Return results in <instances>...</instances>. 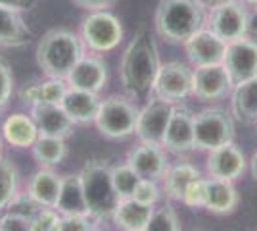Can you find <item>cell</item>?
<instances>
[{
	"instance_id": "24",
	"label": "cell",
	"mask_w": 257,
	"mask_h": 231,
	"mask_svg": "<svg viewBox=\"0 0 257 231\" xmlns=\"http://www.w3.org/2000/svg\"><path fill=\"white\" fill-rule=\"evenodd\" d=\"M31 39L33 31L20 16V12L0 6V46L16 48L27 44Z\"/></svg>"
},
{
	"instance_id": "38",
	"label": "cell",
	"mask_w": 257,
	"mask_h": 231,
	"mask_svg": "<svg viewBox=\"0 0 257 231\" xmlns=\"http://www.w3.org/2000/svg\"><path fill=\"white\" fill-rule=\"evenodd\" d=\"M56 231H92L88 216H62Z\"/></svg>"
},
{
	"instance_id": "43",
	"label": "cell",
	"mask_w": 257,
	"mask_h": 231,
	"mask_svg": "<svg viewBox=\"0 0 257 231\" xmlns=\"http://www.w3.org/2000/svg\"><path fill=\"white\" fill-rule=\"evenodd\" d=\"M2 143H4V139H2V133H0V160H2V148H4Z\"/></svg>"
},
{
	"instance_id": "30",
	"label": "cell",
	"mask_w": 257,
	"mask_h": 231,
	"mask_svg": "<svg viewBox=\"0 0 257 231\" xmlns=\"http://www.w3.org/2000/svg\"><path fill=\"white\" fill-rule=\"evenodd\" d=\"M18 168L10 160H0V212L8 208L18 195Z\"/></svg>"
},
{
	"instance_id": "1",
	"label": "cell",
	"mask_w": 257,
	"mask_h": 231,
	"mask_svg": "<svg viewBox=\"0 0 257 231\" xmlns=\"http://www.w3.org/2000/svg\"><path fill=\"white\" fill-rule=\"evenodd\" d=\"M160 50L146 29H140L128 43L119 64V77L123 91L131 99L146 97L154 91L156 77L160 73Z\"/></svg>"
},
{
	"instance_id": "23",
	"label": "cell",
	"mask_w": 257,
	"mask_h": 231,
	"mask_svg": "<svg viewBox=\"0 0 257 231\" xmlns=\"http://www.w3.org/2000/svg\"><path fill=\"white\" fill-rule=\"evenodd\" d=\"M2 139L16 148H31L35 141L39 139L37 123L31 114H12L2 123Z\"/></svg>"
},
{
	"instance_id": "15",
	"label": "cell",
	"mask_w": 257,
	"mask_h": 231,
	"mask_svg": "<svg viewBox=\"0 0 257 231\" xmlns=\"http://www.w3.org/2000/svg\"><path fill=\"white\" fill-rule=\"evenodd\" d=\"M188 60L196 67L202 66H215L223 64V58L226 52V43L219 39L211 29H200L192 39L184 43Z\"/></svg>"
},
{
	"instance_id": "20",
	"label": "cell",
	"mask_w": 257,
	"mask_h": 231,
	"mask_svg": "<svg viewBox=\"0 0 257 231\" xmlns=\"http://www.w3.org/2000/svg\"><path fill=\"white\" fill-rule=\"evenodd\" d=\"M62 179L64 176H58L50 168H41L27 185V197L41 208H54L62 191Z\"/></svg>"
},
{
	"instance_id": "5",
	"label": "cell",
	"mask_w": 257,
	"mask_h": 231,
	"mask_svg": "<svg viewBox=\"0 0 257 231\" xmlns=\"http://www.w3.org/2000/svg\"><path fill=\"white\" fill-rule=\"evenodd\" d=\"M234 141V121L223 108H207L194 116V148L215 150Z\"/></svg>"
},
{
	"instance_id": "31",
	"label": "cell",
	"mask_w": 257,
	"mask_h": 231,
	"mask_svg": "<svg viewBox=\"0 0 257 231\" xmlns=\"http://www.w3.org/2000/svg\"><path fill=\"white\" fill-rule=\"evenodd\" d=\"M139 181H140L139 174L128 164L111 166V183H113V189L117 193L119 200L133 197V193H135V189L139 185Z\"/></svg>"
},
{
	"instance_id": "12",
	"label": "cell",
	"mask_w": 257,
	"mask_h": 231,
	"mask_svg": "<svg viewBox=\"0 0 257 231\" xmlns=\"http://www.w3.org/2000/svg\"><path fill=\"white\" fill-rule=\"evenodd\" d=\"M234 89V83L223 64L202 66L194 69L192 97L200 100H219Z\"/></svg>"
},
{
	"instance_id": "32",
	"label": "cell",
	"mask_w": 257,
	"mask_h": 231,
	"mask_svg": "<svg viewBox=\"0 0 257 231\" xmlns=\"http://www.w3.org/2000/svg\"><path fill=\"white\" fill-rule=\"evenodd\" d=\"M144 231H181V223L175 210L169 206H161V208H154Z\"/></svg>"
},
{
	"instance_id": "29",
	"label": "cell",
	"mask_w": 257,
	"mask_h": 231,
	"mask_svg": "<svg viewBox=\"0 0 257 231\" xmlns=\"http://www.w3.org/2000/svg\"><path fill=\"white\" fill-rule=\"evenodd\" d=\"M33 158L41 168H54L62 164L67 156V143L62 137H46L39 135V139L31 146Z\"/></svg>"
},
{
	"instance_id": "25",
	"label": "cell",
	"mask_w": 257,
	"mask_h": 231,
	"mask_svg": "<svg viewBox=\"0 0 257 231\" xmlns=\"http://www.w3.org/2000/svg\"><path fill=\"white\" fill-rule=\"evenodd\" d=\"M152 212H154L152 206H144L133 198H123L119 200L111 220L121 231H144L150 221Z\"/></svg>"
},
{
	"instance_id": "7",
	"label": "cell",
	"mask_w": 257,
	"mask_h": 231,
	"mask_svg": "<svg viewBox=\"0 0 257 231\" xmlns=\"http://www.w3.org/2000/svg\"><path fill=\"white\" fill-rule=\"evenodd\" d=\"M83 43L94 52L113 50L123 39V25L107 10L90 12L81 25Z\"/></svg>"
},
{
	"instance_id": "17",
	"label": "cell",
	"mask_w": 257,
	"mask_h": 231,
	"mask_svg": "<svg viewBox=\"0 0 257 231\" xmlns=\"http://www.w3.org/2000/svg\"><path fill=\"white\" fill-rule=\"evenodd\" d=\"M173 154H188L194 148V116L186 108H175L165 129L163 144Z\"/></svg>"
},
{
	"instance_id": "36",
	"label": "cell",
	"mask_w": 257,
	"mask_h": 231,
	"mask_svg": "<svg viewBox=\"0 0 257 231\" xmlns=\"http://www.w3.org/2000/svg\"><path fill=\"white\" fill-rule=\"evenodd\" d=\"M204 198H205V177L196 179L194 183L188 185L184 197H182V204L190 206V208H202L204 206Z\"/></svg>"
},
{
	"instance_id": "10",
	"label": "cell",
	"mask_w": 257,
	"mask_h": 231,
	"mask_svg": "<svg viewBox=\"0 0 257 231\" xmlns=\"http://www.w3.org/2000/svg\"><path fill=\"white\" fill-rule=\"evenodd\" d=\"M207 23H209V29L228 44L246 37L247 29H249V16L242 4L232 0L223 6L213 8Z\"/></svg>"
},
{
	"instance_id": "16",
	"label": "cell",
	"mask_w": 257,
	"mask_h": 231,
	"mask_svg": "<svg viewBox=\"0 0 257 231\" xmlns=\"http://www.w3.org/2000/svg\"><path fill=\"white\" fill-rule=\"evenodd\" d=\"M65 83L69 89L100 93L107 83V66L98 56H83L75 67L65 77Z\"/></svg>"
},
{
	"instance_id": "45",
	"label": "cell",
	"mask_w": 257,
	"mask_h": 231,
	"mask_svg": "<svg viewBox=\"0 0 257 231\" xmlns=\"http://www.w3.org/2000/svg\"><path fill=\"white\" fill-rule=\"evenodd\" d=\"M255 133H257V123H255Z\"/></svg>"
},
{
	"instance_id": "14",
	"label": "cell",
	"mask_w": 257,
	"mask_h": 231,
	"mask_svg": "<svg viewBox=\"0 0 257 231\" xmlns=\"http://www.w3.org/2000/svg\"><path fill=\"white\" fill-rule=\"evenodd\" d=\"M246 168V154L242 152V148L236 146L234 141L223 144L215 150H209V154H207V174H209V177L234 181L244 174Z\"/></svg>"
},
{
	"instance_id": "2",
	"label": "cell",
	"mask_w": 257,
	"mask_h": 231,
	"mask_svg": "<svg viewBox=\"0 0 257 231\" xmlns=\"http://www.w3.org/2000/svg\"><path fill=\"white\" fill-rule=\"evenodd\" d=\"M83 56L85 43L67 29H50L37 44V64L46 77L65 79Z\"/></svg>"
},
{
	"instance_id": "40",
	"label": "cell",
	"mask_w": 257,
	"mask_h": 231,
	"mask_svg": "<svg viewBox=\"0 0 257 231\" xmlns=\"http://www.w3.org/2000/svg\"><path fill=\"white\" fill-rule=\"evenodd\" d=\"M35 0H0V6L2 8H10V10L22 12V10H29Z\"/></svg>"
},
{
	"instance_id": "4",
	"label": "cell",
	"mask_w": 257,
	"mask_h": 231,
	"mask_svg": "<svg viewBox=\"0 0 257 231\" xmlns=\"http://www.w3.org/2000/svg\"><path fill=\"white\" fill-rule=\"evenodd\" d=\"M79 177L90 218H111L119 204V197L111 183V166L104 160H88L81 168Z\"/></svg>"
},
{
	"instance_id": "6",
	"label": "cell",
	"mask_w": 257,
	"mask_h": 231,
	"mask_svg": "<svg viewBox=\"0 0 257 231\" xmlns=\"http://www.w3.org/2000/svg\"><path fill=\"white\" fill-rule=\"evenodd\" d=\"M139 108L125 97H109L100 102L96 123L98 131L106 139H125L135 135Z\"/></svg>"
},
{
	"instance_id": "35",
	"label": "cell",
	"mask_w": 257,
	"mask_h": 231,
	"mask_svg": "<svg viewBox=\"0 0 257 231\" xmlns=\"http://www.w3.org/2000/svg\"><path fill=\"white\" fill-rule=\"evenodd\" d=\"M0 231H31V216L20 210H10L0 218Z\"/></svg>"
},
{
	"instance_id": "8",
	"label": "cell",
	"mask_w": 257,
	"mask_h": 231,
	"mask_svg": "<svg viewBox=\"0 0 257 231\" xmlns=\"http://www.w3.org/2000/svg\"><path fill=\"white\" fill-rule=\"evenodd\" d=\"M194 91V69L182 62H167L161 64L160 73L156 77L154 91L156 97L167 100L171 104L182 102L192 97Z\"/></svg>"
},
{
	"instance_id": "44",
	"label": "cell",
	"mask_w": 257,
	"mask_h": 231,
	"mask_svg": "<svg viewBox=\"0 0 257 231\" xmlns=\"http://www.w3.org/2000/svg\"><path fill=\"white\" fill-rule=\"evenodd\" d=\"M246 2H247V4H251V6H255V8H257V0H246Z\"/></svg>"
},
{
	"instance_id": "28",
	"label": "cell",
	"mask_w": 257,
	"mask_h": 231,
	"mask_svg": "<svg viewBox=\"0 0 257 231\" xmlns=\"http://www.w3.org/2000/svg\"><path fill=\"white\" fill-rule=\"evenodd\" d=\"M65 91H67L65 79L48 77L44 83H35L31 87L23 89L22 100L29 102L33 106H37V104H60Z\"/></svg>"
},
{
	"instance_id": "13",
	"label": "cell",
	"mask_w": 257,
	"mask_h": 231,
	"mask_svg": "<svg viewBox=\"0 0 257 231\" xmlns=\"http://www.w3.org/2000/svg\"><path fill=\"white\" fill-rule=\"evenodd\" d=\"M127 164L139 174L140 179H154L158 181L163 177L165 170L169 168L167 154L161 144L140 143L137 144L127 156Z\"/></svg>"
},
{
	"instance_id": "37",
	"label": "cell",
	"mask_w": 257,
	"mask_h": 231,
	"mask_svg": "<svg viewBox=\"0 0 257 231\" xmlns=\"http://www.w3.org/2000/svg\"><path fill=\"white\" fill-rule=\"evenodd\" d=\"M12 91H14V77L8 64H4L0 60V108H4L12 99Z\"/></svg>"
},
{
	"instance_id": "39",
	"label": "cell",
	"mask_w": 257,
	"mask_h": 231,
	"mask_svg": "<svg viewBox=\"0 0 257 231\" xmlns=\"http://www.w3.org/2000/svg\"><path fill=\"white\" fill-rule=\"evenodd\" d=\"M117 0H73L79 8L88 12H100V10H109L111 6H115Z\"/></svg>"
},
{
	"instance_id": "42",
	"label": "cell",
	"mask_w": 257,
	"mask_h": 231,
	"mask_svg": "<svg viewBox=\"0 0 257 231\" xmlns=\"http://www.w3.org/2000/svg\"><path fill=\"white\" fill-rule=\"evenodd\" d=\"M249 172H251V177L257 181V150L253 152L251 160H249Z\"/></svg>"
},
{
	"instance_id": "21",
	"label": "cell",
	"mask_w": 257,
	"mask_h": 231,
	"mask_svg": "<svg viewBox=\"0 0 257 231\" xmlns=\"http://www.w3.org/2000/svg\"><path fill=\"white\" fill-rule=\"evenodd\" d=\"M98 93H88V91H79V89H69L65 91L62 106L67 112V116L75 121V125H85L96 120L98 108H100Z\"/></svg>"
},
{
	"instance_id": "11",
	"label": "cell",
	"mask_w": 257,
	"mask_h": 231,
	"mask_svg": "<svg viewBox=\"0 0 257 231\" xmlns=\"http://www.w3.org/2000/svg\"><path fill=\"white\" fill-rule=\"evenodd\" d=\"M223 66L226 67L234 85L257 77V43L247 37L228 43Z\"/></svg>"
},
{
	"instance_id": "41",
	"label": "cell",
	"mask_w": 257,
	"mask_h": 231,
	"mask_svg": "<svg viewBox=\"0 0 257 231\" xmlns=\"http://www.w3.org/2000/svg\"><path fill=\"white\" fill-rule=\"evenodd\" d=\"M204 8H209V10H213V8H217V6H223V4H226V2H232V0H198Z\"/></svg>"
},
{
	"instance_id": "9",
	"label": "cell",
	"mask_w": 257,
	"mask_h": 231,
	"mask_svg": "<svg viewBox=\"0 0 257 231\" xmlns=\"http://www.w3.org/2000/svg\"><path fill=\"white\" fill-rule=\"evenodd\" d=\"M173 110H175V106L171 102L160 99V97L148 100L146 106L139 110L137 127H135V135L139 137L140 143L163 144L165 129L169 125Z\"/></svg>"
},
{
	"instance_id": "46",
	"label": "cell",
	"mask_w": 257,
	"mask_h": 231,
	"mask_svg": "<svg viewBox=\"0 0 257 231\" xmlns=\"http://www.w3.org/2000/svg\"><path fill=\"white\" fill-rule=\"evenodd\" d=\"M255 20H257V18H255Z\"/></svg>"
},
{
	"instance_id": "34",
	"label": "cell",
	"mask_w": 257,
	"mask_h": 231,
	"mask_svg": "<svg viewBox=\"0 0 257 231\" xmlns=\"http://www.w3.org/2000/svg\"><path fill=\"white\" fill-rule=\"evenodd\" d=\"M60 218L54 208H39L31 216V231H56Z\"/></svg>"
},
{
	"instance_id": "27",
	"label": "cell",
	"mask_w": 257,
	"mask_h": 231,
	"mask_svg": "<svg viewBox=\"0 0 257 231\" xmlns=\"http://www.w3.org/2000/svg\"><path fill=\"white\" fill-rule=\"evenodd\" d=\"M232 116L246 123H257V77L232 89Z\"/></svg>"
},
{
	"instance_id": "22",
	"label": "cell",
	"mask_w": 257,
	"mask_h": 231,
	"mask_svg": "<svg viewBox=\"0 0 257 231\" xmlns=\"http://www.w3.org/2000/svg\"><path fill=\"white\" fill-rule=\"evenodd\" d=\"M54 210L60 214V216H88L90 218V212H88V204H86L85 191L81 185V177L79 174H69L64 176L62 179V191H60V197Z\"/></svg>"
},
{
	"instance_id": "33",
	"label": "cell",
	"mask_w": 257,
	"mask_h": 231,
	"mask_svg": "<svg viewBox=\"0 0 257 231\" xmlns=\"http://www.w3.org/2000/svg\"><path fill=\"white\" fill-rule=\"evenodd\" d=\"M133 200H137L144 206H156L161 198V189L154 179H140L135 193H133Z\"/></svg>"
},
{
	"instance_id": "19",
	"label": "cell",
	"mask_w": 257,
	"mask_h": 231,
	"mask_svg": "<svg viewBox=\"0 0 257 231\" xmlns=\"http://www.w3.org/2000/svg\"><path fill=\"white\" fill-rule=\"evenodd\" d=\"M240 202L238 191H236L232 181L226 179H217V177H205V198L204 206L211 214H230L234 212Z\"/></svg>"
},
{
	"instance_id": "18",
	"label": "cell",
	"mask_w": 257,
	"mask_h": 231,
	"mask_svg": "<svg viewBox=\"0 0 257 231\" xmlns=\"http://www.w3.org/2000/svg\"><path fill=\"white\" fill-rule=\"evenodd\" d=\"M31 118L37 123L39 135L46 137L67 139L75 127V121L67 116L62 104H37L31 108Z\"/></svg>"
},
{
	"instance_id": "3",
	"label": "cell",
	"mask_w": 257,
	"mask_h": 231,
	"mask_svg": "<svg viewBox=\"0 0 257 231\" xmlns=\"http://www.w3.org/2000/svg\"><path fill=\"white\" fill-rule=\"evenodd\" d=\"M204 29V6L198 0H161L156 10V31L167 43L184 44Z\"/></svg>"
},
{
	"instance_id": "26",
	"label": "cell",
	"mask_w": 257,
	"mask_h": 231,
	"mask_svg": "<svg viewBox=\"0 0 257 231\" xmlns=\"http://www.w3.org/2000/svg\"><path fill=\"white\" fill-rule=\"evenodd\" d=\"M200 177H202L200 170L196 166L188 164V162H179L175 166H169L165 170L163 177H161L163 179V191L169 198L182 202V197H184L188 185L194 183L196 179H200Z\"/></svg>"
}]
</instances>
